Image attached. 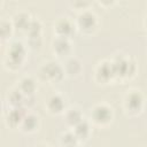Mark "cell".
Masks as SVG:
<instances>
[{
    "mask_svg": "<svg viewBox=\"0 0 147 147\" xmlns=\"http://www.w3.org/2000/svg\"><path fill=\"white\" fill-rule=\"evenodd\" d=\"M24 53H25V51H24V47L21 42H18V41L13 42L8 49V55H7L8 64L14 65V67H18L23 60Z\"/></svg>",
    "mask_w": 147,
    "mask_h": 147,
    "instance_id": "obj_1",
    "label": "cell"
},
{
    "mask_svg": "<svg viewBox=\"0 0 147 147\" xmlns=\"http://www.w3.org/2000/svg\"><path fill=\"white\" fill-rule=\"evenodd\" d=\"M41 76L45 79H52V80H60L63 76V70L61 67L55 62H47L41 68Z\"/></svg>",
    "mask_w": 147,
    "mask_h": 147,
    "instance_id": "obj_2",
    "label": "cell"
},
{
    "mask_svg": "<svg viewBox=\"0 0 147 147\" xmlns=\"http://www.w3.org/2000/svg\"><path fill=\"white\" fill-rule=\"evenodd\" d=\"M92 117H93L94 122H96L99 124L108 123L111 118V110L107 106H103V105L96 106L92 111Z\"/></svg>",
    "mask_w": 147,
    "mask_h": 147,
    "instance_id": "obj_3",
    "label": "cell"
},
{
    "mask_svg": "<svg viewBox=\"0 0 147 147\" xmlns=\"http://www.w3.org/2000/svg\"><path fill=\"white\" fill-rule=\"evenodd\" d=\"M24 117H25V111H24L23 107H13V109H10V111H8L7 122L11 126H15V125L22 123Z\"/></svg>",
    "mask_w": 147,
    "mask_h": 147,
    "instance_id": "obj_4",
    "label": "cell"
},
{
    "mask_svg": "<svg viewBox=\"0 0 147 147\" xmlns=\"http://www.w3.org/2000/svg\"><path fill=\"white\" fill-rule=\"evenodd\" d=\"M125 105H126V108L130 109L131 111L139 110L141 108V105H142V98H141L140 93L132 92V93L127 94L126 100H125Z\"/></svg>",
    "mask_w": 147,
    "mask_h": 147,
    "instance_id": "obj_5",
    "label": "cell"
},
{
    "mask_svg": "<svg viewBox=\"0 0 147 147\" xmlns=\"http://www.w3.org/2000/svg\"><path fill=\"white\" fill-rule=\"evenodd\" d=\"M78 24L84 30H91L95 26V16L90 11H85L79 15Z\"/></svg>",
    "mask_w": 147,
    "mask_h": 147,
    "instance_id": "obj_6",
    "label": "cell"
},
{
    "mask_svg": "<svg viewBox=\"0 0 147 147\" xmlns=\"http://www.w3.org/2000/svg\"><path fill=\"white\" fill-rule=\"evenodd\" d=\"M36 90V83L30 77H24L20 82V91L24 95H32Z\"/></svg>",
    "mask_w": 147,
    "mask_h": 147,
    "instance_id": "obj_7",
    "label": "cell"
},
{
    "mask_svg": "<svg viewBox=\"0 0 147 147\" xmlns=\"http://www.w3.org/2000/svg\"><path fill=\"white\" fill-rule=\"evenodd\" d=\"M47 107L52 113H60L64 107V101L60 95H53L49 98Z\"/></svg>",
    "mask_w": 147,
    "mask_h": 147,
    "instance_id": "obj_8",
    "label": "cell"
},
{
    "mask_svg": "<svg viewBox=\"0 0 147 147\" xmlns=\"http://www.w3.org/2000/svg\"><path fill=\"white\" fill-rule=\"evenodd\" d=\"M69 41L65 37H59L53 42V48L57 54H65L69 51Z\"/></svg>",
    "mask_w": 147,
    "mask_h": 147,
    "instance_id": "obj_9",
    "label": "cell"
},
{
    "mask_svg": "<svg viewBox=\"0 0 147 147\" xmlns=\"http://www.w3.org/2000/svg\"><path fill=\"white\" fill-rule=\"evenodd\" d=\"M55 28H56V31L60 34V37H65L67 34H69L71 32L72 25H71V23L67 18H62V20L57 21Z\"/></svg>",
    "mask_w": 147,
    "mask_h": 147,
    "instance_id": "obj_10",
    "label": "cell"
},
{
    "mask_svg": "<svg viewBox=\"0 0 147 147\" xmlns=\"http://www.w3.org/2000/svg\"><path fill=\"white\" fill-rule=\"evenodd\" d=\"M8 100L13 105V107H22L23 101H24V94L20 90H14L9 93Z\"/></svg>",
    "mask_w": 147,
    "mask_h": 147,
    "instance_id": "obj_11",
    "label": "cell"
},
{
    "mask_svg": "<svg viewBox=\"0 0 147 147\" xmlns=\"http://www.w3.org/2000/svg\"><path fill=\"white\" fill-rule=\"evenodd\" d=\"M22 127L25 130V131H32L36 129L37 124H38V118L34 116V115H25V117L23 118L22 121Z\"/></svg>",
    "mask_w": 147,
    "mask_h": 147,
    "instance_id": "obj_12",
    "label": "cell"
},
{
    "mask_svg": "<svg viewBox=\"0 0 147 147\" xmlns=\"http://www.w3.org/2000/svg\"><path fill=\"white\" fill-rule=\"evenodd\" d=\"M114 75V68L109 63H102L98 69V76H100L102 79H108L110 76Z\"/></svg>",
    "mask_w": 147,
    "mask_h": 147,
    "instance_id": "obj_13",
    "label": "cell"
},
{
    "mask_svg": "<svg viewBox=\"0 0 147 147\" xmlns=\"http://www.w3.org/2000/svg\"><path fill=\"white\" fill-rule=\"evenodd\" d=\"M67 122L71 125H77L79 122H82V113L76 108L70 109L67 113Z\"/></svg>",
    "mask_w": 147,
    "mask_h": 147,
    "instance_id": "obj_14",
    "label": "cell"
},
{
    "mask_svg": "<svg viewBox=\"0 0 147 147\" xmlns=\"http://www.w3.org/2000/svg\"><path fill=\"white\" fill-rule=\"evenodd\" d=\"M14 23L17 28L20 29H28V25L30 23V20H29V16L24 13H20L17 15H15L14 17Z\"/></svg>",
    "mask_w": 147,
    "mask_h": 147,
    "instance_id": "obj_15",
    "label": "cell"
},
{
    "mask_svg": "<svg viewBox=\"0 0 147 147\" xmlns=\"http://www.w3.org/2000/svg\"><path fill=\"white\" fill-rule=\"evenodd\" d=\"M77 140H78V138L75 134V132H67L61 138V141L65 147H75Z\"/></svg>",
    "mask_w": 147,
    "mask_h": 147,
    "instance_id": "obj_16",
    "label": "cell"
},
{
    "mask_svg": "<svg viewBox=\"0 0 147 147\" xmlns=\"http://www.w3.org/2000/svg\"><path fill=\"white\" fill-rule=\"evenodd\" d=\"M88 133V124L85 121L79 122L77 125H75V134L77 138H85Z\"/></svg>",
    "mask_w": 147,
    "mask_h": 147,
    "instance_id": "obj_17",
    "label": "cell"
},
{
    "mask_svg": "<svg viewBox=\"0 0 147 147\" xmlns=\"http://www.w3.org/2000/svg\"><path fill=\"white\" fill-rule=\"evenodd\" d=\"M80 70V63L78 62V60L76 59H70L67 62V71L71 75L77 74Z\"/></svg>",
    "mask_w": 147,
    "mask_h": 147,
    "instance_id": "obj_18",
    "label": "cell"
},
{
    "mask_svg": "<svg viewBox=\"0 0 147 147\" xmlns=\"http://www.w3.org/2000/svg\"><path fill=\"white\" fill-rule=\"evenodd\" d=\"M30 33V37H33V36H39V31H40V23L36 20L33 21H30L29 25H28V29H26Z\"/></svg>",
    "mask_w": 147,
    "mask_h": 147,
    "instance_id": "obj_19",
    "label": "cell"
},
{
    "mask_svg": "<svg viewBox=\"0 0 147 147\" xmlns=\"http://www.w3.org/2000/svg\"><path fill=\"white\" fill-rule=\"evenodd\" d=\"M10 30H11V25L9 22L7 21H2L1 22V34L3 38H6L7 36L10 34Z\"/></svg>",
    "mask_w": 147,
    "mask_h": 147,
    "instance_id": "obj_20",
    "label": "cell"
},
{
    "mask_svg": "<svg viewBox=\"0 0 147 147\" xmlns=\"http://www.w3.org/2000/svg\"><path fill=\"white\" fill-rule=\"evenodd\" d=\"M41 147H48V146H41Z\"/></svg>",
    "mask_w": 147,
    "mask_h": 147,
    "instance_id": "obj_21",
    "label": "cell"
}]
</instances>
